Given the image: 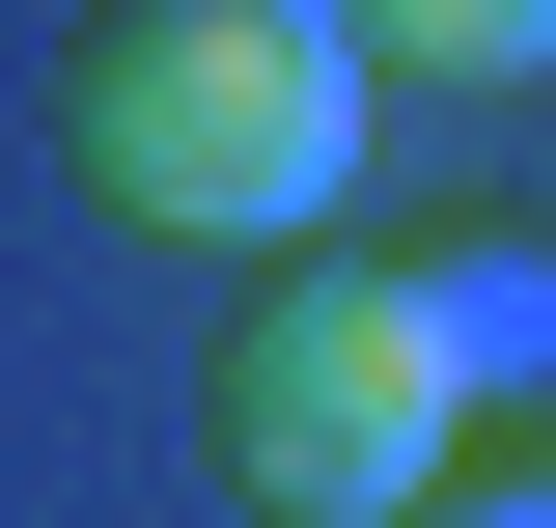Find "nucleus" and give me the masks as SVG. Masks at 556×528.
I'll list each match as a JSON object with an SVG mask.
<instances>
[{
	"label": "nucleus",
	"instance_id": "f257e3e1",
	"mask_svg": "<svg viewBox=\"0 0 556 528\" xmlns=\"http://www.w3.org/2000/svg\"><path fill=\"white\" fill-rule=\"evenodd\" d=\"M362 112H390V56L334 0H84L56 28V167L167 251H306L362 196Z\"/></svg>",
	"mask_w": 556,
	"mask_h": 528
},
{
	"label": "nucleus",
	"instance_id": "f03ea898",
	"mask_svg": "<svg viewBox=\"0 0 556 528\" xmlns=\"http://www.w3.org/2000/svg\"><path fill=\"white\" fill-rule=\"evenodd\" d=\"M445 334H417V278L362 251V278H278V306H223V362H195V445L251 473L278 528H417L445 501Z\"/></svg>",
	"mask_w": 556,
	"mask_h": 528
},
{
	"label": "nucleus",
	"instance_id": "7ed1b4c3",
	"mask_svg": "<svg viewBox=\"0 0 556 528\" xmlns=\"http://www.w3.org/2000/svg\"><path fill=\"white\" fill-rule=\"evenodd\" d=\"M417 278V334H445V390H529V362H556V251H529V223H445V251H390Z\"/></svg>",
	"mask_w": 556,
	"mask_h": 528
},
{
	"label": "nucleus",
	"instance_id": "20e7f679",
	"mask_svg": "<svg viewBox=\"0 0 556 528\" xmlns=\"http://www.w3.org/2000/svg\"><path fill=\"white\" fill-rule=\"evenodd\" d=\"M390 84H556V0H334Z\"/></svg>",
	"mask_w": 556,
	"mask_h": 528
},
{
	"label": "nucleus",
	"instance_id": "39448f33",
	"mask_svg": "<svg viewBox=\"0 0 556 528\" xmlns=\"http://www.w3.org/2000/svg\"><path fill=\"white\" fill-rule=\"evenodd\" d=\"M417 528H556V473H501V501H473V473H445V501H417Z\"/></svg>",
	"mask_w": 556,
	"mask_h": 528
}]
</instances>
